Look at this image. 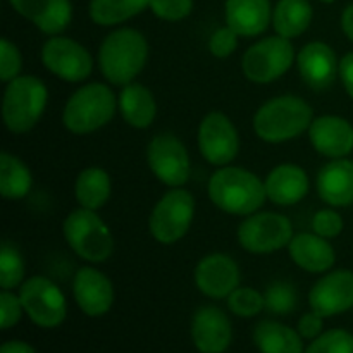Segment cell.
<instances>
[{
  "label": "cell",
  "instance_id": "6da1fadb",
  "mask_svg": "<svg viewBox=\"0 0 353 353\" xmlns=\"http://www.w3.org/2000/svg\"><path fill=\"white\" fill-rule=\"evenodd\" d=\"M210 202L231 216H252L264 205L268 193L257 174L243 168L223 165L209 179Z\"/></svg>",
  "mask_w": 353,
  "mask_h": 353
},
{
  "label": "cell",
  "instance_id": "7a4b0ae2",
  "mask_svg": "<svg viewBox=\"0 0 353 353\" xmlns=\"http://www.w3.org/2000/svg\"><path fill=\"white\" fill-rule=\"evenodd\" d=\"M148 59V41L133 28H119L103 38L99 50V68L103 78L126 86L143 71Z\"/></svg>",
  "mask_w": 353,
  "mask_h": 353
},
{
  "label": "cell",
  "instance_id": "3957f363",
  "mask_svg": "<svg viewBox=\"0 0 353 353\" xmlns=\"http://www.w3.org/2000/svg\"><path fill=\"white\" fill-rule=\"evenodd\" d=\"M314 110L307 100L281 95L268 100L254 116V131L268 143H285L309 131Z\"/></svg>",
  "mask_w": 353,
  "mask_h": 353
},
{
  "label": "cell",
  "instance_id": "277c9868",
  "mask_svg": "<svg viewBox=\"0 0 353 353\" xmlns=\"http://www.w3.org/2000/svg\"><path fill=\"white\" fill-rule=\"evenodd\" d=\"M117 109V99L109 86L88 83L69 97L62 112V124L74 134L95 133L112 121Z\"/></svg>",
  "mask_w": 353,
  "mask_h": 353
},
{
  "label": "cell",
  "instance_id": "5b68a950",
  "mask_svg": "<svg viewBox=\"0 0 353 353\" xmlns=\"http://www.w3.org/2000/svg\"><path fill=\"white\" fill-rule=\"evenodd\" d=\"M48 102V90L40 78L31 74L17 76L7 83L2 99V119L14 134L33 130L41 119Z\"/></svg>",
  "mask_w": 353,
  "mask_h": 353
},
{
  "label": "cell",
  "instance_id": "8992f818",
  "mask_svg": "<svg viewBox=\"0 0 353 353\" xmlns=\"http://www.w3.org/2000/svg\"><path fill=\"white\" fill-rule=\"evenodd\" d=\"M65 243L78 257L90 264H102L114 252V238L110 228L103 223L97 210H72L62 224Z\"/></svg>",
  "mask_w": 353,
  "mask_h": 353
},
{
  "label": "cell",
  "instance_id": "52a82bcc",
  "mask_svg": "<svg viewBox=\"0 0 353 353\" xmlns=\"http://www.w3.org/2000/svg\"><path fill=\"white\" fill-rule=\"evenodd\" d=\"M195 199L188 190L172 188L161 196L148 217V231L162 245H172L190 231Z\"/></svg>",
  "mask_w": 353,
  "mask_h": 353
},
{
  "label": "cell",
  "instance_id": "ba28073f",
  "mask_svg": "<svg viewBox=\"0 0 353 353\" xmlns=\"http://www.w3.org/2000/svg\"><path fill=\"white\" fill-rule=\"evenodd\" d=\"M295 61V48L288 38L279 34L257 41L241 57V71L245 78L257 85L276 81L292 68Z\"/></svg>",
  "mask_w": 353,
  "mask_h": 353
},
{
  "label": "cell",
  "instance_id": "9c48e42d",
  "mask_svg": "<svg viewBox=\"0 0 353 353\" xmlns=\"http://www.w3.org/2000/svg\"><path fill=\"white\" fill-rule=\"evenodd\" d=\"M19 299L24 312L37 326L52 330L61 326L68 316L64 293L52 279L31 276L19 286Z\"/></svg>",
  "mask_w": 353,
  "mask_h": 353
},
{
  "label": "cell",
  "instance_id": "30bf717a",
  "mask_svg": "<svg viewBox=\"0 0 353 353\" xmlns=\"http://www.w3.org/2000/svg\"><path fill=\"white\" fill-rule=\"evenodd\" d=\"M293 238L290 219L278 212H255L238 228V241L250 254H272L288 247Z\"/></svg>",
  "mask_w": 353,
  "mask_h": 353
},
{
  "label": "cell",
  "instance_id": "8fae6325",
  "mask_svg": "<svg viewBox=\"0 0 353 353\" xmlns=\"http://www.w3.org/2000/svg\"><path fill=\"white\" fill-rule=\"evenodd\" d=\"M147 164L155 178L171 188H181L192 174V162L185 143L172 133H161L147 147Z\"/></svg>",
  "mask_w": 353,
  "mask_h": 353
},
{
  "label": "cell",
  "instance_id": "7c38bea8",
  "mask_svg": "<svg viewBox=\"0 0 353 353\" xmlns=\"http://www.w3.org/2000/svg\"><path fill=\"white\" fill-rule=\"evenodd\" d=\"M41 62L62 81L79 83L93 71V57L88 48L68 37L48 38L41 47Z\"/></svg>",
  "mask_w": 353,
  "mask_h": 353
},
{
  "label": "cell",
  "instance_id": "4fadbf2b",
  "mask_svg": "<svg viewBox=\"0 0 353 353\" xmlns=\"http://www.w3.org/2000/svg\"><path fill=\"white\" fill-rule=\"evenodd\" d=\"M199 148L212 165H230L240 152V137L233 121L223 112H209L199 126Z\"/></svg>",
  "mask_w": 353,
  "mask_h": 353
},
{
  "label": "cell",
  "instance_id": "5bb4252c",
  "mask_svg": "<svg viewBox=\"0 0 353 353\" xmlns=\"http://www.w3.org/2000/svg\"><path fill=\"white\" fill-rule=\"evenodd\" d=\"M310 309L321 317H333L353 307V272L348 269L324 274L309 293Z\"/></svg>",
  "mask_w": 353,
  "mask_h": 353
},
{
  "label": "cell",
  "instance_id": "9a60e30c",
  "mask_svg": "<svg viewBox=\"0 0 353 353\" xmlns=\"http://www.w3.org/2000/svg\"><path fill=\"white\" fill-rule=\"evenodd\" d=\"M195 285L209 299H228L240 286V268L226 254H210L196 264Z\"/></svg>",
  "mask_w": 353,
  "mask_h": 353
},
{
  "label": "cell",
  "instance_id": "2e32d148",
  "mask_svg": "<svg viewBox=\"0 0 353 353\" xmlns=\"http://www.w3.org/2000/svg\"><path fill=\"white\" fill-rule=\"evenodd\" d=\"M72 293L83 314L90 317L105 316L114 305V285L95 268L78 269L72 279Z\"/></svg>",
  "mask_w": 353,
  "mask_h": 353
},
{
  "label": "cell",
  "instance_id": "e0dca14e",
  "mask_svg": "<svg viewBox=\"0 0 353 353\" xmlns=\"http://www.w3.org/2000/svg\"><path fill=\"white\" fill-rule=\"evenodd\" d=\"M192 340L200 353H224L233 340L230 317L219 307H200L192 319Z\"/></svg>",
  "mask_w": 353,
  "mask_h": 353
},
{
  "label": "cell",
  "instance_id": "ac0fdd59",
  "mask_svg": "<svg viewBox=\"0 0 353 353\" xmlns=\"http://www.w3.org/2000/svg\"><path fill=\"white\" fill-rule=\"evenodd\" d=\"M296 65L303 83L317 92L330 88L336 74H340L336 54L324 41H310L303 45L296 55Z\"/></svg>",
  "mask_w": 353,
  "mask_h": 353
},
{
  "label": "cell",
  "instance_id": "d6986e66",
  "mask_svg": "<svg viewBox=\"0 0 353 353\" xmlns=\"http://www.w3.org/2000/svg\"><path fill=\"white\" fill-rule=\"evenodd\" d=\"M309 140L317 154L345 159L353 150V126L345 117L319 116L310 124Z\"/></svg>",
  "mask_w": 353,
  "mask_h": 353
},
{
  "label": "cell",
  "instance_id": "ffe728a7",
  "mask_svg": "<svg viewBox=\"0 0 353 353\" xmlns=\"http://www.w3.org/2000/svg\"><path fill=\"white\" fill-rule=\"evenodd\" d=\"M12 9L24 19L31 21L45 34H61L72 19L69 0H9Z\"/></svg>",
  "mask_w": 353,
  "mask_h": 353
},
{
  "label": "cell",
  "instance_id": "44dd1931",
  "mask_svg": "<svg viewBox=\"0 0 353 353\" xmlns=\"http://www.w3.org/2000/svg\"><path fill=\"white\" fill-rule=\"evenodd\" d=\"M265 193L272 203L290 207L303 200L309 193L310 183L305 169L296 164H279L265 176Z\"/></svg>",
  "mask_w": 353,
  "mask_h": 353
},
{
  "label": "cell",
  "instance_id": "7402d4cb",
  "mask_svg": "<svg viewBox=\"0 0 353 353\" xmlns=\"http://www.w3.org/2000/svg\"><path fill=\"white\" fill-rule=\"evenodd\" d=\"M321 200L331 207L353 205V161L333 159L323 165L316 179Z\"/></svg>",
  "mask_w": 353,
  "mask_h": 353
},
{
  "label": "cell",
  "instance_id": "603a6c76",
  "mask_svg": "<svg viewBox=\"0 0 353 353\" xmlns=\"http://www.w3.org/2000/svg\"><path fill=\"white\" fill-rule=\"evenodd\" d=\"M226 26L238 37H259L272 21L269 0H226Z\"/></svg>",
  "mask_w": 353,
  "mask_h": 353
},
{
  "label": "cell",
  "instance_id": "cb8c5ba5",
  "mask_svg": "<svg viewBox=\"0 0 353 353\" xmlns=\"http://www.w3.org/2000/svg\"><path fill=\"white\" fill-rule=\"evenodd\" d=\"M288 250L292 261L310 274L330 271L336 261V254L330 241L316 233H300L293 236Z\"/></svg>",
  "mask_w": 353,
  "mask_h": 353
},
{
  "label": "cell",
  "instance_id": "d4e9b609",
  "mask_svg": "<svg viewBox=\"0 0 353 353\" xmlns=\"http://www.w3.org/2000/svg\"><path fill=\"white\" fill-rule=\"evenodd\" d=\"M117 107L123 119L137 130L150 128L157 116V102L154 93L140 83H130L123 86L117 97Z\"/></svg>",
  "mask_w": 353,
  "mask_h": 353
},
{
  "label": "cell",
  "instance_id": "484cf974",
  "mask_svg": "<svg viewBox=\"0 0 353 353\" xmlns=\"http://www.w3.org/2000/svg\"><path fill=\"white\" fill-rule=\"evenodd\" d=\"M254 343L261 353H303L299 331L276 321H261L254 327Z\"/></svg>",
  "mask_w": 353,
  "mask_h": 353
},
{
  "label": "cell",
  "instance_id": "4316f807",
  "mask_svg": "<svg viewBox=\"0 0 353 353\" xmlns=\"http://www.w3.org/2000/svg\"><path fill=\"white\" fill-rule=\"evenodd\" d=\"M312 17L309 0H279L272 10V26L276 34L292 40L309 30Z\"/></svg>",
  "mask_w": 353,
  "mask_h": 353
},
{
  "label": "cell",
  "instance_id": "83f0119b",
  "mask_svg": "<svg viewBox=\"0 0 353 353\" xmlns=\"http://www.w3.org/2000/svg\"><path fill=\"white\" fill-rule=\"evenodd\" d=\"M112 193V181L109 172L100 168H88L76 178L74 195L79 207L90 210H99L109 202Z\"/></svg>",
  "mask_w": 353,
  "mask_h": 353
},
{
  "label": "cell",
  "instance_id": "f1b7e54d",
  "mask_svg": "<svg viewBox=\"0 0 353 353\" xmlns=\"http://www.w3.org/2000/svg\"><path fill=\"white\" fill-rule=\"evenodd\" d=\"M33 176L30 168L16 155L0 154V195L7 200H21L31 192Z\"/></svg>",
  "mask_w": 353,
  "mask_h": 353
},
{
  "label": "cell",
  "instance_id": "f546056e",
  "mask_svg": "<svg viewBox=\"0 0 353 353\" xmlns=\"http://www.w3.org/2000/svg\"><path fill=\"white\" fill-rule=\"evenodd\" d=\"M150 0H92L90 17L100 26H114L143 12Z\"/></svg>",
  "mask_w": 353,
  "mask_h": 353
},
{
  "label": "cell",
  "instance_id": "4dcf8cb0",
  "mask_svg": "<svg viewBox=\"0 0 353 353\" xmlns=\"http://www.w3.org/2000/svg\"><path fill=\"white\" fill-rule=\"evenodd\" d=\"M24 261L17 247L3 241L0 248V288L14 290L24 283Z\"/></svg>",
  "mask_w": 353,
  "mask_h": 353
},
{
  "label": "cell",
  "instance_id": "1f68e13d",
  "mask_svg": "<svg viewBox=\"0 0 353 353\" xmlns=\"http://www.w3.org/2000/svg\"><path fill=\"white\" fill-rule=\"evenodd\" d=\"M228 307L238 317H255L265 309V299L261 292L250 286H238L228 296Z\"/></svg>",
  "mask_w": 353,
  "mask_h": 353
},
{
  "label": "cell",
  "instance_id": "d6a6232c",
  "mask_svg": "<svg viewBox=\"0 0 353 353\" xmlns=\"http://www.w3.org/2000/svg\"><path fill=\"white\" fill-rule=\"evenodd\" d=\"M265 299V309L276 316H288L290 312L296 309V296L295 288L288 283H272L264 293Z\"/></svg>",
  "mask_w": 353,
  "mask_h": 353
},
{
  "label": "cell",
  "instance_id": "836d02e7",
  "mask_svg": "<svg viewBox=\"0 0 353 353\" xmlns=\"http://www.w3.org/2000/svg\"><path fill=\"white\" fill-rule=\"evenodd\" d=\"M303 353H353V334L345 330L326 331Z\"/></svg>",
  "mask_w": 353,
  "mask_h": 353
},
{
  "label": "cell",
  "instance_id": "e575fe53",
  "mask_svg": "<svg viewBox=\"0 0 353 353\" xmlns=\"http://www.w3.org/2000/svg\"><path fill=\"white\" fill-rule=\"evenodd\" d=\"M21 68H23V57L12 41L2 38L0 40V79L3 83H9L19 76Z\"/></svg>",
  "mask_w": 353,
  "mask_h": 353
},
{
  "label": "cell",
  "instance_id": "d590c367",
  "mask_svg": "<svg viewBox=\"0 0 353 353\" xmlns=\"http://www.w3.org/2000/svg\"><path fill=\"white\" fill-rule=\"evenodd\" d=\"M150 9L162 21H181L193 10V0H150Z\"/></svg>",
  "mask_w": 353,
  "mask_h": 353
},
{
  "label": "cell",
  "instance_id": "8d00e7d4",
  "mask_svg": "<svg viewBox=\"0 0 353 353\" xmlns=\"http://www.w3.org/2000/svg\"><path fill=\"white\" fill-rule=\"evenodd\" d=\"M345 223L338 212L333 209H323L314 216L312 219V231L319 236L331 240V238L340 236L343 231Z\"/></svg>",
  "mask_w": 353,
  "mask_h": 353
},
{
  "label": "cell",
  "instance_id": "74e56055",
  "mask_svg": "<svg viewBox=\"0 0 353 353\" xmlns=\"http://www.w3.org/2000/svg\"><path fill=\"white\" fill-rule=\"evenodd\" d=\"M24 309L19 295L12 293V290H2L0 293V327L9 330L21 321Z\"/></svg>",
  "mask_w": 353,
  "mask_h": 353
},
{
  "label": "cell",
  "instance_id": "f35d334b",
  "mask_svg": "<svg viewBox=\"0 0 353 353\" xmlns=\"http://www.w3.org/2000/svg\"><path fill=\"white\" fill-rule=\"evenodd\" d=\"M238 34L230 26L219 28L209 38V50L214 57L226 59L236 50Z\"/></svg>",
  "mask_w": 353,
  "mask_h": 353
},
{
  "label": "cell",
  "instance_id": "ab89813d",
  "mask_svg": "<svg viewBox=\"0 0 353 353\" xmlns=\"http://www.w3.org/2000/svg\"><path fill=\"white\" fill-rule=\"evenodd\" d=\"M323 319L324 317H321L314 310L309 314H303L300 317L296 331H299L303 340H316L319 334H323Z\"/></svg>",
  "mask_w": 353,
  "mask_h": 353
},
{
  "label": "cell",
  "instance_id": "60d3db41",
  "mask_svg": "<svg viewBox=\"0 0 353 353\" xmlns=\"http://www.w3.org/2000/svg\"><path fill=\"white\" fill-rule=\"evenodd\" d=\"M340 78L345 90H347V93L353 100V52L345 55L340 61Z\"/></svg>",
  "mask_w": 353,
  "mask_h": 353
},
{
  "label": "cell",
  "instance_id": "b9f144b4",
  "mask_svg": "<svg viewBox=\"0 0 353 353\" xmlns=\"http://www.w3.org/2000/svg\"><path fill=\"white\" fill-rule=\"evenodd\" d=\"M0 353H37L34 348L31 345L24 343V341L19 340H12V341H6V343L0 347Z\"/></svg>",
  "mask_w": 353,
  "mask_h": 353
},
{
  "label": "cell",
  "instance_id": "7bdbcfd3",
  "mask_svg": "<svg viewBox=\"0 0 353 353\" xmlns=\"http://www.w3.org/2000/svg\"><path fill=\"white\" fill-rule=\"evenodd\" d=\"M341 30L353 41V3L348 6L341 14Z\"/></svg>",
  "mask_w": 353,
  "mask_h": 353
},
{
  "label": "cell",
  "instance_id": "ee69618b",
  "mask_svg": "<svg viewBox=\"0 0 353 353\" xmlns=\"http://www.w3.org/2000/svg\"><path fill=\"white\" fill-rule=\"evenodd\" d=\"M321 2H324V3H333L334 0H321Z\"/></svg>",
  "mask_w": 353,
  "mask_h": 353
}]
</instances>
